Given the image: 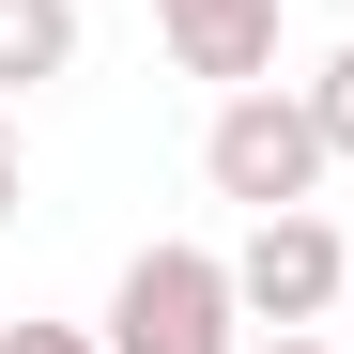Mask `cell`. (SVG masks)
Wrapping results in <instances>:
<instances>
[{"label": "cell", "instance_id": "1", "mask_svg": "<svg viewBox=\"0 0 354 354\" xmlns=\"http://www.w3.org/2000/svg\"><path fill=\"white\" fill-rule=\"evenodd\" d=\"M201 169H216V201H247V216H292V201H308L324 185V124H308V77H247V93H216V124H201Z\"/></svg>", "mask_w": 354, "mask_h": 354}, {"label": "cell", "instance_id": "2", "mask_svg": "<svg viewBox=\"0 0 354 354\" xmlns=\"http://www.w3.org/2000/svg\"><path fill=\"white\" fill-rule=\"evenodd\" d=\"M108 354H247V292L216 247H139L108 292Z\"/></svg>", "mask_w": 354, "mask_h": 354}, {"label": "cell", "instance_id": "8", "mask_svg": "<svg viewBox=\"0 0 354 354\" xmlns=\"http://www.w3.org/2000/svg\"><path fill=\"white\" fill-rule=\"evenodd\" d=\"M0 216H16V108H0Z\"/></svg>", "mask_w": 354, "mask_h": 354}, {"label": "cell", "instance_id": "6", "mask_svg": "<svg viewBox=\"0 0 354 354\" xmlns=\"http://www.w3.org/2000/svg\"><path fill=\"white\" fill-rule=\"evenodd\" d=\"M308 124H324V154H354V46L308 62Z\"/></svg>", "mask_w": 354, "mask_h": 354}, {"label": "cell", "instance_id": "7", "mask_svg": "<svg viewBox=\"0 0 354 354\" xmlns=\"http://www.w3.org/2000/svg\"><path fill=\"white\" fill-rule=\"evenodd\" d=\"M0 354H108V324H0Z\"/></svg>", "mask_w": 354, "mask_h": 354}, {"label": "cell", "instance_id": "3", "mask_svg": "<svg viewBox=\"0 0 354 354\" xmlns=\"http://www.w3.org/2000/svg\"><path fill=\"white\" fill-rule=\"evenodd\" d=\"M339 277H354V247H339V216H247V247H231V292H247V324H324L339 308Z\"/></svg>", "mask_w": 354, "mask_h": 354}, {"label": "cell", "instance_id": "5", "mask_svg": "<svg viewBox=\"0 0 354 354\" xmlns=\"http://www.w3.org/2000/svg\"><path fill=\"white\" fill-rule=\"evenodd\" d=\"M77 62V0H0V93Z\"/></svg>", "mask_w": 354, "mask_h": 354}, {"label": "cell", "instance_id": "4", "mask_svg": "<svg viewBox=\"0 0 354 354\" xmlns=\"http://www.w3.org/2000/svg\"><path fill=\"white\" fill-rule=\"evenodd\" d=\"M169 62H185V77H216V93H247V77L277 62V0H231V16H169Z\"/></svg>", "mask_w": 354, "mask_h": 354}, {"label": "cell", "instance_id": "10", "mask_svg": "<svg viewBox=\"0 0 354 354\" xmlns=\"http://www.w3.org/2000/svg\"><path fill=\"white\" fill-rule=\"evenodd\" d=\"M154 16H231V0H154Z\"/></svg>", "mask_w": 354, "mask_h": 354}, {"label": "cell", "instance_id": "9", "mask_svg": "<svg viewBox=\"0 0 354 354\" xmlns=\"http://www.w3.org/2000/svg\"><path fill=\"white\" fill-rule=\"evenodd\" d=\"M247 354H324V339H308V324H277V339H247Z\"/></svg>", "mask_w": 354, "mask_h": 354}]
</instances>
